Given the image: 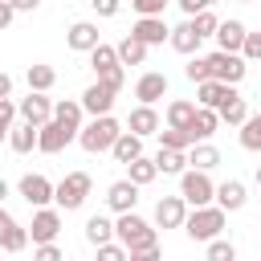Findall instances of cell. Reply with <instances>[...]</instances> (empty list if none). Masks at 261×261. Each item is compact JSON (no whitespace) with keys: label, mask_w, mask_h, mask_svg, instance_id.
I'll use <instances>...</instances> for the list:
<instances>
[{"label":"cell","mask_w":261,"mask_h":261,"mask_svg":"<svg viewBox=\"0 0 261 261\" xmlns=\"http://www.w3.org/2000/svg\"><path fill=\"white\" fill-rule=\"evenodd\" d=\"M114 241H118L126 253H135V249H155V245H159V228L147 224L139 212H118V220H114Z\"/></svg>","instance_id":"1"},{"label":"cell","mask_w":261,"mask_h":261,"mask_svg":"<svg viewBox=\"0 0 261 261\" xmlns=\"http://www.w3.org/2000/svg\"><path fill=\"white\" fill-rule=\"evenodd\" d=\"M118 135H122V122H118L114 114H98V118L82 122V130H77V147H82L86 155H102V151L114 147Z\"/></svg>","instance_id":"2"},{"label":"cell","mask_w":261,"mask_h":261,"mask_svg":"<svg viewBox=\"0 0 261 261\" xmlns=\"http://www.w3.org/2000/svg\"><path fill=\"white\" fill-rule=\"evenodd\" d=\"M224 220H228V212H224V208L204 204V208H192V212L184 216V232H188V241L208 245L212 237H220V232H224Z\"/></svg>","instance_id":"3"},{"label":"cell","mask_w":261,"mask_h":261,"mask_svg":"<svg viewBox=\"0 0 261 261\" xmlns=\"http://www.w3.org/2000/svg\"><path fill=\"white\" fill-rule=\"evenodd\" d=\"M90 188H94V179H90L86 171H69L61 184H53V204H57L61 212H77V208L86 204Z\"/></svg>","instance_id":"4"},{"label":"cell","mask_w":261,"mask_h":261,"mask_svg":"<svg viewBox=\"0 0 261 261\" xmlns=\"http://www.w3.org/2000/svg\"><path fill=\"white\" fill-rule=\"evenodd\" d=\"M245 73H249V61L241 53H224V49L208 53V77H216L224 86H237V82H245Z\"/></svg>","instance_id":"5"},{"label":"cell","mask_w":261,"mask_h":261,"mask_svg":"<svg viewBox=\"0 0 261 261\" xmlns=\"http://www.w3.org/2000/svg\"><path fill=\"white\" fill-rule=\"evenodd\" d=\"M179 196H184V204H188V208H204V204H212V196H216V184L208 179V171H196V167H188V171L179 175Z\"/></svg>","instance_id":"6"},{"label":"cell","mask_w":261,"mask_h":261,"mask_svg":"<svg viewBox=\"0 0 261 261\" xmlns=\"http://www.w3.org/2000/svg\"><path fill=\"white\" fill-rule=\"evenodd\" d=\"M16 118H20V122H33V126L49 122V118H53V98L41 94V90H29L24 98H16Z\"/></svg>","instance_id":"7"},{"label":"cell","mask_w":261,"mask_h":261,"mask_svg":"<svg viewBox=\"0 0 261 261\" xmlns=\"http://www.w3.org/2000/svg\"><path fill=\"white\" fill-rule=\"evenodd\" d=\"M69 143H77V135H73L69 126H61L57 118H49V122H41V126H37V151L57 155V151H65Z\"/></svg>","instance_id":"8"},{"label":"cell","mask_w":261,"mask_h":261,"mask_svg":"<svg viewBox=\"0 0 261 261\" xmlns=\"http://www.w3.org/2000/svg\"><path fill=\"white\" fill-rule=\"evenodd\" d=\"M61 232V208H33V224H29V241L33 245H49Z\"/></svg>","instance_id":"9"},{"label":"cell","mask_w":261,"mask_h":261,"mask_svg":"<svg viewBox=\"0 0 261 261\" xmlns=\"http://www.w3.org/2000/svg\"><path fill=\"white\" fill-rule=\"evenodd\" d=\"M114 98H118V94H114L106 82H94V86L82 90L77 102H82V110H86L90 118H98V114H110V110H114Z\"/></svg>","instance_id":"10"},{"label":"cell","mask_w":261,"mask_h":261,"mask_svg":"<svg viewBox=\"0 0 261 261\" xmlns=\"http://www.w3.org/2000/svg\"><path fill=\"white\" fill-rule=\"evenodd\" d=\"M16 192H20V200L33 204V208H49V204H53V184H49L45 175H20Z\"/></svg>","instance_id":"11"},{"label":"cell","mask_w":261,"mask_h":261,"mask_svg":"<svg viewBox=\"0 0 261 261\" xmlns=\"http://www.w3.org/2000/svg\"><path fill=\"white\" fill-rule=\"evenodd\" d=\"M135 98H139V106H155L159 98H167V73L147 69V73L135 82Z\"/></svg>","instance_id":"12"},{"label":"cell","mask_w":261,"mask_h":261,"mask_svg":"<svg viewBox=\"0 0 261 261\" xmlns=\"http://www.w3.org/2000/svg\"><path fill=\"white\" fill-rule=\"evenodd\" d=\"M184 216H188V204H184L179 192L175 196H163L155 204V228H184Z\"/></svg>","instance_id":"13"},{"label":"cell","mask_w":261,"mask_h":261,"mask_svg":"<svg viewBox=\"0 0 261 261\" xmlns=\"http://www.w3.org/2000/svg\"><path fill=\"white\" fill-rule=\"evenodd\" d=\"M167 33H171V24H167L163 16H139V20L130 24V37H139L147 49H151V45H163Z\"/></svg>","instance_id":"14"},{"label":"cell","mask_w":261,"mask_h":261,"mask_svg":"<svg viewBox=\"0 0 261 261\" xmlns=\"http://www.w3.org/2000/svg\"><path fill=\"white\" fill-rule=\"evenodd\" d=\"M65 45H69L73 53H90L94 45H102L98 24H94V20H73V24L65 29Z\"/></svg>","instance_id":"15"},{"label":"cell","mask_w":261,"mask_h":261,"mask_svg":"<svg viewBox=\"0 0 261 261\" xmlns=\"http://www.w3.org/2000/svg\"><path fill=\"white\" fill-rule=\"evenodd\" d=\"M135 204H139V188L130 184V179H114L110 188H106V208L118 216V212H135Z\"/></svg>","instance_id":"16"},{"label":"cell","mask_w":261,"mask_h":261,"mask_svg":"<svg viewBox=\"0 0 261 261\" xmlns=\"http://www.w3.org/2000/svg\"><path fill=\"white\" fill-rule=\"evenodd\" d=\"M228 94H237V86H224V82H216V77H204V82H196V106L220 110V102H224Z\"/></svg>","instance_id":"17"},{"label":"cell","mask_w":261,"mask_h":261,"mask_svg":"<svg viewBox=\"0 0 261 261\" xmlns=\"http://www.w3.org/2000/svg\"><path fill=\"white\" fill-rule=\"evenodd\" d=\"M245 200H249V192H245L241 179H224V184H216V196H212L216 208H224V212H241Z\"/></svg>","instance_id":"18"},{"label":"cell","mask_w":261,"mask_h":261,"mask_svg":"<svg viewBox=\"0 0 261 261\" xmlns=\"http://www.w3.org/2000/svg\"><path fill=\"white\" fill-rule=\"evenodd\" d=\"M200 41H204V37L196 33V24H192V20H179V24L167 33V45H171L175 53H184V57H192V53L200 49Z\"/></svg>","instance_id":"19"},{"label":"cell","mask_w":261,"mask_h":261,"mask_svg":"<svg viewBox=\"0 0 261 261\" xmlns=\"http://www.w3.org/2000/svg\"><path fill=\"white\" fill-rule=\"evenodd\" d=\"M216 126H220V114L208 110V106H196V114L188 122V135H192V143H208L216 135Z\"/></svg>","instance_id":"20"},{"label":"cell","mask_w":261,"mask_h":261,"mask_svg":"<svg viewBox=\"0 0 261 261\" xmlns=\"http://www.w3.org/2000/svg\"><path fill=\"white\" fill-rule=\"evenodd\" d=\"M163 122H159V114H155V106H135L130 114H126V130L130 135H139V139H147V135H155Z\"/></svg>","instance_id":"21"},{"label":"cell","mask_w":261,"mask_h":261,"mask_svg":"<svg viewBox=\"0 0 261 261\" xmlns=\"http://www.w3.org/2000/svg\"><path fill=\"white\" fill-rule=\"evenodd\" d=\"M245 20H220L216 24V45L224 49V53H241V41H245Z\"/></svg>","instance_id":"22"},{"label":"cell","mask_w":261,"mask_h":261,"mask_svg":"<svg viewBox=\"0 0 261 261\" xmlns=\"http://www.w3.org/2000/svg\"><path fill=\"white\" fill-rule=\"evenodd\" d=\"M53 118L77 135V130H82V118H86V110H82V102H77V98H61V102H53Z\"/></svg>","instance_id":"23"},{"label":"cell","mask_w":261,"mask_h":261,"mask_svg":"<svg viewBox=\"0 0 261 261\" xmlns=\"http://www.w3.org/2000/svg\"><path fill=\"white\" fill-rule=\"evenodd\" d=\"M90 69H94L98 77H106V73H114V69H122V61H118V53H114V45H94V49H90Z\"/></svg>","instance_id":"24"},{"label":"cell","mask_w":261,"mask_h":261,"mask_svg":"<svg viewBox=\"0 0 261 261\" xmlns=\"http://www.w3.org/2000/svg\"><path fill=\"white\" fill-rule=\"evenodd\" d=\"M24 82H29V90L49 94V90H53V82H57V69H53V65H45V61H33V65L24 69Z\"/></svg>","instance_id":"25"},{"label":"cell","mask_w":261,"mask_h":261,"mask_svg":"<svg viewBox=\"0 0 261 261\" xmlns=\"http://www.w3.org/2000/svg\"><path fill=\"white\" fill-rule=\"evenodd\" d=\"M8 147H12L16 155H29V151L37 147V126H33V122H12V130H8Z\"/></svg>","instance_id":"26"},{"label":"cell","mask_w":261,"mask_h":261,"mask_svg":"<svg viewBox=\"0 0 261 261\" xmlns=\"http://www.w3.org/2000/svg\"><path fill=\"white\" fill-rule=\"evenodd\" d=\"M220 163V151L212 147V143H192L188 147V167H196V171H212Z\"/></svg>","instance_id":"27"},{"label":"cell","mask_w":261,"mask_h":261,"mask_svg":"<svg viewBox=\"0 0 261 261\" xmlns=\"http://www.w3.org/2000/svg\"><path fill=\"white\" fill-rule=\"evenodd\" d=\"M155 167H159V175H184V171H188V151L159 147V155H155Z\"/></svg>","instance_id":"28"},{"label":"cell","mask_w":261,"mask_h":261,"mask_svg":"<svg viewBox=\"0 0 261 261\" xmlns=\"http://www.w3.org/2000/svg\"><path fill=\"white\" fill-rule=\"evenodd\" d=\"M114 53H118V61H122V65H143V61H147V45H143L139 37H130V33L114 45Z\"/></svg>","instance_id":"29"},{"label":"cell","mask_w":261,"mask_h":261,"mask_svg":"<svg viewBox=\"0 0 261 261\" xmlns=\"http://www.w3.org/2000/svg\"><path fill=\"white\" fill-rule=\"evenodd\" d=\"M216 114H220V122H228V126H241V122L249 118V102H245L241 94H228V98L220 102V110H216Z\"/></svg>","instance_id":"30"},{"label":"cell","mask_w":261,"mask_h":261,"mask_svg":"<svg viewBox=\"0 0 261 261\" xmlns=\"http://www.w3.org/2000/svg\"><path fill=\"white\" fill-rule=\"evenodd\" d=\"M110 155H114L118 163H130V159H139V155H143V139H139V135H130V130H122V135L114 139Z\"/></svg>","instance_id":"31"},{"label":"cell","mask_w":261,"mask_h":261,"mask_svg":"<svg viewBox=\"0 0 261 261\" xmlns=\"http://www.w3.org/2000/svg\"><path fill=\"white\" fill-rule=\"evenodd\" d=\"M155 175H159V167H155V159H147V155H139V159L126 163V179H130L135 188H147Z\"/></svg>","instance_id":"32"},{"label":"cell","mask_w":261,"mask_h":261,"mask_svg":"<svg viewBox=\"0 0 261 261\" xmlns=\"http://www.w3.org/2000/svg\"><path fill=\"white\" fill-rule=\"evenodd\" d=\"M86 241L98 249V245H106V241H114V220L110 216H90L86 220Z\"/></svg>","instance_id":"33"},{"label":"cell","mask_w":261,"mask_h":261,"mask_svg":"<svg viewBox=\"0 0 261 261\" xmlns=\"http://www.w3.org/2000/svg\"><path fill=\"white\" fill-rule=\"evenodd\" d=\"M192 114H196V102H188V98H175V102H167V126H179V130H188Z\"/></svg>","instance_id":"34"},{"label":"cell","mask_w":261,"mask_h":261,"mask_svg":"<svg viewBox=\"0 0 261 261\" xmlns=\"http://www.w3.org/2000/svg\"><path fill=\"white\" fill-rule=\"evenodd\" d=\"M237 139H241L245 151H261V110L249 114V118L241 122V135H237Z\"/></svg>","instance_id":"35"},{"label":"cell","mask_w":261,"mask_h":261,"mask_svg":"<svg viewBox=\"0 0 261 261\" xmlns=\"http://www.w3.org/2000/svg\"><path fill=\"white\" fill-rule=\"evenodd\" d=\"M155 135H159V147H171V151H188V147H192V135L179 130V126H163V130H155Z\"/></svg>","instance_id":"36"},{"label":"cell","mask_w":261,"mask_h":261,"mask_svg":"<svg viewBox=\"0 0 261 261\" xmlns=\"http://www.w3.org/2000/svg\"><path fill=\"white\" fill-rule=\"evenodd\" d=\"M204 257H208V261H237V245H232L228 237H212Z\"/></svg>","instance_id":"37"},{"label":"cell","mask_w":261,"mask_h":261,"mask_svg":"<svg viewBox=\"0 0 261 261\" xmlns=\"http://www.w3.org/2000/svg\"><path fill=\"white\" fill-rule=\"evenodd\" d=\"M24 245H29V228H24V224H12V228L0 237V249H4V253H20Z\"/></svg>","instance_id":"38"},{"label":"cell","mask_w":261,"mask_h":261,"mask_svg":"<svg viewBox=\"0 0 261 261\" xmlns=\"http://www.w3.org/2000/svg\"><path fill=\"white\" fill-rule=\"evenodd\" d=\"M192 24H196V33L200 37H216V24H220V16L212 12V8H204V12H196V16H188Z\"/></svg>","instance_id":"39"},{"label":"cell","mask_w":261,"mask_h":261,"mask_svg":"<svg viewBox=\"0 0 261 261\" xmlns=\"http://www.w3.org/2000/svg\"><path fill=\"white\" fill-rule=\"evenodd\" d=\"M184 77H188L192 86H196V82H204V77H208V57H196V53H192V57H188V65H184Z\"/></svg>","instance_id":"40"},{"label":"cell","mask_w":261,"mask_h":261,"mask_svg":"<svg viewBox=\"0 0 261 261\" xmlns=\"http://www.w3.org/2000/svg\"><path fill=\"white\" fill-rule=\"evenodd\" d=\"M12 122H16V102H12V98H0V143L8 139Z\"/></svg>","instance_id":"41"},{"label":"cell","mask_w":261,"mask_h":261,"mask_svg":"<svg viewBox=\"0 0 261 261\" xmlns=\"http://www.w3.org/2000/svg\"><path fill=\"white\" fill-rule=\"evenodd\" d=\"M241 57H245V61H261V33H245V41H241Z\"/></svg>","instance_id":"42"},{"label":"cell","mask_w":261,"mask_h":261,"mask_svg":"<svg viewBox=\"0 0 261 261\" xmlns=\"http://www.w3.org/2000/svg\"><path fill=\"white\" fill-rule=\"evenodd\" d=\"M33 261H65V253L57 241H49V245H33Z\"/></svg>","instance_id":"43"},{"label":"cell","mask_w":261,"mask_h":261,"mask_svg":"<svg viewBox=\"0 0 261 261\" xmlns=\"http://www.w3.org/2000/svg\"><path fill=\"white\" fill-rule=\"evenodd\" d=\"M167 4H171V0H130V8H135L139 16H163Z\"/></svg>","instance_id":"44"},{"label":"cell","mask_w":261,"mask_h":261,"mask_svg":"<svg viewBox=\"0 0 261 261\" xmlns=\"http://www.w3.org/2000/svg\"><path fill=\"white\" fill-rule=\"evenodd\" d=\"M94 261H126V249L118 241H106V245H98V257Z\"/></svg>","instance_id":"45"},{"label":"cell","mask_w":261,"mask_h":261,"mask_svg":"<svg viewBox=\"0 0 261 261\" xmlns=\"http://www.w3.org/2000/svg\"><path fill=\"white\" fill-rule=\"evenodd\" d=\"M90 8H94L98 16H118V8H122V0H90Z\"/></svg>","instance_id":"46"},{"label":"cell","mask_w":261,"mask_h":261,"mask_svg":"<svg viewBox=\"0 0 261 261\" xmlns=\"http://www.w3.org/2000/svg\"><path fill=\"white\" fill-rule=\"evenodd\" d=\"M126 261H163V253H159V245L155 249H135V253H126Z\"/></svg>","instance_id":"47"},{"label":"cell","mask_w":261,"mask_h":261,"mask_svg":"<svg viewBox=\"0 0 261 261\" xmlns=\"http://www.w3.org/2000/svg\"><path fill=\"white\" fill-rule=\"evenodd\" d=\"M175 4H179V12H184V16H196V12H204V8H208V0H175Z\"/></svg>","instance_id":"48"},{"label":"cell","mask_w":261,"mask_h":261,"mask_svg":"<svg viewBox=\"0 0 261 261\" xmlns=\"http://www.w3.org/2000/svg\"><path fill=\"white\" fill-rule=\"evenodd\" d=\"M12 4V12H37L41 8V0H8Z\"/></svg>","instance_id":"49"},{"label":"cell","mask_w":261,"mask_h":261,"mask_svg":"<svg viewBox=\"0 0 261 261\" xmlns=\"http://www.w3.org/2000/svg\"><path fill=\"white\" fill-rule=\"evenodd\" d=\"M12 16H16V12H12V4H8V0H0V33L12 24Z\"/></svg>","instance_id":"50"},{"label":"cell","mask_w":261,"mask_h":261,"mask_svg":"<svg viewBox=\"0 0 261 261\" xmlns=\"http://www.w3.org/2000/svg\"><path fill=\"white\" fill-rule=\"evenodd\" d=\"M0 98H12V77L0 69Z\"/></svg>","instance_id":"51"},{"label":"cell","mask_w":261,"mask_h":261,"mask_svg":"<svg viewBox=\"0 0 261 261\" xmlns=\"http://www.w3.org/2000/svg\"><path fill=\"white\" fill-rule=\"evenodd\" d=\"M12 224H16V220H12V216H8V208H4V204H0V237H4V232H8V228H12Z\"/></svg>","instance_id":"52"},{"label":"cell","mask_w":261,"mask_h":261,"mask_svg":"<svg viewBox=\"0 0 261 261\" xmlns=\"http://www.w3.org/2000/svg\"><path fill=\"white\" fill-rule=\"evenodd\" d=\"M4 200H8V184L0 179V204H4Z\"/></svg>","instance_id":"53"},{"label":"cell","mask_w":261,"mask_h":261,"mask_svg":"<svg viewBox=\"0 0 261 261\" xmlns=\"http://www.w3.org/2000/svg\"><path fill=\"white\" fill-rule=\"evenodd\" d=\"M253 179H257V188H261V163H257V171H253Z\"/></svg>","instance_id":"54"},{"label":"cell","mask_w":261,"mask_h":261,"mask_svg":"<svg viewBox=\"0 0 261 261\" xmlns=\"http://www.w3.org/2000/svg\"><path fill=\"white\" fill-rule=\"evenodd\" d=\"M212 4H216V0H208V8H212Z\"/></svg>","instance_id":"55"},{"label":"cell","mask_w":261,"mask_h":261,"mask_svg":"<svg viewBox=\"0 0 261 261\" xmlns=\"http://www.w3.org/2000/svg\"><path fill=\"white\" fill-rule=\"evenodd\" d=\"M241 4H253V0H241Z\"/></svg>","instance_id":"56"}]
</instances>
